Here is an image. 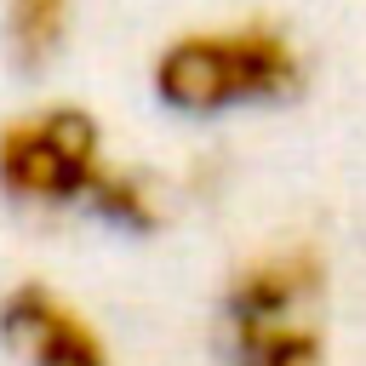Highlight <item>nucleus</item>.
I'll return each mask as SVG.
<instances>
[{
	"label": "nucleus",
	"instance_id": "f257e3e1",
	"mask_svg": "<svg viewBox=\"0 0 366 366\" xmlns=\"http://www.w3.org/2000/svg\"><path fill=\"white\" fill-rule=\"evenodd\" d=\"M309 86V51L274 17H223L177 29L149 57V92L177 120H240L297 103Z\"/></svg>",
	"mask_w": 366,
	"mask_h": 366
},
{
	"label": "nucleus",
	"instance_id": "f03ea898",
	"mask_svg": "<svg viewBox=\"0 0 366 366\" xmlns=\"http://www.w3.org/2000/svg\"><path fill=\"white\" fill-rule=\"evenodd\" d=\"M332 263L315 240L246 252L217 292L223 366H332Z\"/></svg>",
	"mask_w": 366,
	"mask_h": 366
},
{
	"label": "nucleus",
	"instance_id": "7ed1b4c3",
	"mask_svg": "<svg viewBox=\"0 0 366 366\" xmlns=\"http://www.w3.org/2000/svg\"><path fill=\"white\" fill-rule=\"evenodd\" d=\"M114 166L103 126L80 103H40L0 126V194L34 212H69L92 200Z\"/></svg>",
	"mask_w": 366,
	"mask_h": 366
},
{
	"label": "nucleus",
	"instance_id": "20e7f679",
	"mask_svg": "<svg viewBox=\"0 0 366 366\" xmlns=\"http://www.w3.org/2000/svg\"><path fill=\"white\" fill-rule=\"evenodd\" d=\"M0 337L29 366H114L109 337L46 280H23L0 297Z\"/></svg>",
	"mask_w": 366,
	"mask_h": 366
},
{
	"label": "nucleus",
	"instance_id": "39448f33",
	"mask_svg": "<svg viewBox=\"0 0 366 366\" xmlns=\"http://www.w3.org/2000/svg\"><path fill=\"white\" fill-rule=\"evenodd\" d=\"M86 212H92L97 223L120 229V234H154V229H166V217H172V194H166V183H160L149 166L114 160V166L103 172V183L92 189Z\"/></svg>",
	"mask_w": 366,
	"mask_h": 366
},
{
	"label": "nucleus",
	"instance_id": "423d86ee",
	"mask_svg": "<svg viewBox=\"0 0 366 366\" xmlns=\"http://www.w3.org/2000/svg\"><path fill=\"white\" fill-rule=\"evenodd\" d=\"M69 34H74V0H6V11H0L6 57L23 74L51 69L63 57Z\"/></svg>",
	"mask_w": 366,
	"mask_h": 366
}]
</instances>
